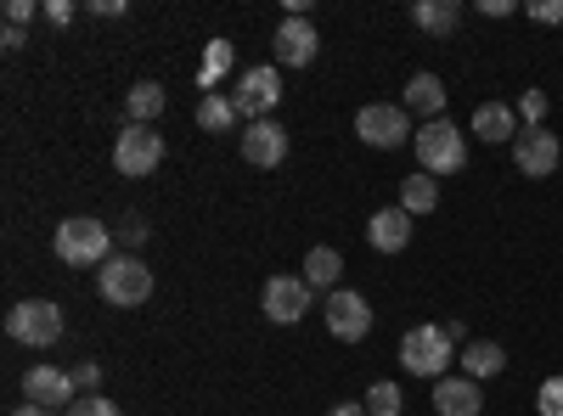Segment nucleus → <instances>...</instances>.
Here are the masks:
<instances>
[{"label":"nucleus","instance_id":"obj_1","mask_svg":"<svg viewBox=\"0 0 563 416\" xmlns=\"http://www.w3.org/2000/svg\"><path fill=\"white\" fill-rule=\"evenodd\" d=\"M52 248H57V259L74 265V270H85V265H97V270H102V265L113 259V225L90 220V214H74V220L57 225Z\"/></svg>","mask_w":563,"mask_h":416},{"label":"nucleus","instance_id":"obj_2","mask_svg":"<svg viewBox=\"0 0 563 416\" xmlns=\"http://www.w3.org/2000/svg\"><path fill=\"white\" fill-rule=\"evenodd\" d=\"M68 321H63V304L57 299H23L7 310V338L12 344H29V349H52L63 344Z\"/></svg>","mask_w":563,"mask_h":416},{"label":"nucleus","instance_id":"obj_3","mask_svg":"<svg viewBox=\"0 0 563 416\" xmlns=\"http://www.w3.org/2000/svg\"><path fill=\"white\" fill-rule=\"evenodd\" d=\"M411 147H417V164H422V175H434V180H445V175L467 169V135H462L451 119L422 124Z\"/></svg>","mask_w":563,"mask_h":416},{"label":"nucleus","instance_id":"obj_4","mask_svg":"<svg viewBox=\"0 0 563 416\" xmlns=\"http://www.w3.org/2000/svg\"><path fill=\"white\" fill-rule=\"evenodd\" d=\"M451 360H456V344L445 338V327H411L400 338V366L411 378L440 383V378H451Z\"/></svg>","mask_w":563,"mask_h":416},{"label":"nucleus","instance_id":"obj_5","mask_svg":"<svg viewBox=\"0 0 563 416\" xmlns=\"http://www.w3.org/2000/svg\"><path fill=\"white\" fill-rule=\"evenodd\" d=\"M97 288L113 310H135V304H147L153 299V270L141 265L135 254H113L102 270H97Z\"/></svg>","mask_w":563,"mask_h":416},{"label":"nucleus","instance_id":"obj_6","mask_svg":"<svg viewBox=\"0 0 563 416\" xmlns=\"http://www.w3.org/2000/svg\"><path fill=\"white\" fill-rule=\"evenodd\" d=\"M355 135H361L366 147H378V153H395V147L417 142L411 113H406V108H395V102H366V108L355 113Z\"/></svg>","mask_w":563,"mask_h":416},{"label":"nucleus","instance_id":"obj_7","mask_svg":"<svg viewBox=\"0 0 563 416\" xmlns=\"http://www.w3.org/2000/svg\"><path fill=\"white\" fill-rule=\"evenodd\" d=\"M158 164H164V135L153 124H124L119 142H113V169L141 180V175H153Z\"/></svg>","mask_w":563,"mask_h":416},{"label":"nucleus","instance_id":"obj_8","mask_svg":"<svg viewBox=\"0 0 563 416\" xmlns=\"http://www.w3.org/2000/svg\"><path fill=\"white\" fill-rule=\"evenodd\" d=\"M310 304H316V288L305 282V276H271V282H265V315L276 321V327L305 321Z\"/></svg>","mask_w":563,"mask_h":416},{"label":"nucleus","instance_id":"obj_9","mask_svg":"<svg viewBox=\"0 0 563 416\" xmlns=\"http://www.w3.org/2000/svg\"><path fill=\"white\" fill-rule=\"evenodd\" d=\"M231 102H238V119H249V124L271 119V108L282 102V74L276 68H249L238 79V90H231Z\"/></svg>","mask_w":563,"mask_h":416},{"label":"nucleus","instance_id":"obj_10","mask_svg":"<svg viewBox=\"0 0 563 416\" xmlns=\"http://www.w3.org/2000/svg\"><path fill=\"white\" fill-rule=\"evenodd\" d=\"M327 333H333L339 344H361V338L372 333V304H366L355 288L327 293Z\"/></svg>","mask_w":563,"mask_h":416},{"label":"nucleus","instance_id":"obj_11","mask_svg":"<svg viewBox=\"0 0 563 416\" xmlns=\"http://www.w3.org/2000/svg\"><path fill=\"white\" fill-rule=\"evenodd\" d=\"M512 164H519V175H530V180H547L563 164V142L552 130H519V142H512Z\"/></svg>","mask_w":563,"mask_h":416},{"label":"nucleus","instance_id":"obj_12","mask_svg":"<svg viewBox=\"0 0 563 416\" xmlns=\"http://www.w3.org/2000/svg\"><path fill=\"white\" fill-rule=\"evenodd\" d=\"M23 400L45 405V411H68L79 400V383H74V372H63V366H34V372L23 378Z\"/></svg>","mask_w":563,"mask_h":416},{"label":"nucleus","instance_id":"obj_13","mask_svg":"<svg viewBox=\"0 0 563 416\" xmlns=\"http://www.w3.org/2000/svg\"><path fill=\"white\" fill-rule=\"evenodd\" d=\"M276 63L282 68H310L316 63V52H321V34L310 29V18H282V29H276Z\"/></svg>","mask_w":563,"mask_h":416},{"label":"nucleus","instance_id":"obj_14","mask_svg":"<svg viewBox=\"0 0 563 416\" xmlns=\"http://www.w3.org/2000/svg\"><path fill=\"white\" fill-rule=\"evenodd\" d=\"M243 158H249L254 169H276L282 158H288V130H282L276 119L249 124V130H243Z\"/></svg>","mask_w":563,"mask_h":416},{"label":"nucleus","instance_id":"obj_15","mask_svg":"<svg viewBox=\"0 0 563 416\" xmlns=\"http://www.w3.org/2000/svg\"><path fill=\"white\" fill-rule=\"evenodd\" d=\"M434 411L440 416H479L485 411V389L474 378H440L434 383Z\"/></svg>","mask_w":563,"mask_h":416},{"label":"nucleus","instance_id":"obj_16","mask_svg":"<svg viewBox=\"0 0 563 416\" xmlns=\"http://www.w3.org/2000/svg\"><path fill=\"white\" fill-rule=\"evenodd\" d=\"M366 243L378 248V254H400L406 243H411V214L395 203V209H378L366 220Z\"/></svg>","mask_w":563,"mask_h":416},{"label":"nucleus","instance_id":"obj_17","mask_svg":"<svg viewBox=\"0 0 563 416\" xmlns=\"http://www.w3.org/2000/svg\"><path fill=\"white\" fill-rule=\"evenodd\" d=\"M519 130H525V124H519V113H512L507 102H479V108H474V135H479V142H490V147H496V142L512 147V142H519Z\"/></svg>","mask_w":563,"mask_h":416},{"label":"nucleus","instance_id":"obj_18","mask_svg":"<svg viewBox=\"0 0 563 416\" xmlns=\"http://www.w3.org/2000/svg\"><path fill=\"white\" fill-rule=\"evenodd\" d=\"M406 113H422V119H445V79L440 74H411L406 79V102H400Z\"/></svg>","mask_w":563,"mask_h":416},{"label":"nucleus","instance_id":"obj_19","mask_svg":"<svg viewBox=\"0 0 563 416\" xmlns=\"http://www.w3.org/2000/svg\"><path fill=\"white\" fill-rule=\"evenodd\" d=\"M456 360H462V378H474V383H490V378H501V372H507V349H501V344H490V338H474Z\"/></svg>","mask_w":563,"mask_h":416},{"label":"nucleus","instance_id":"obj_20","mask_svg":"<svg viewBox=\"0 0 563 416\" xmlns=\"http://www.w3.org/2000/svg\"><path fill=\"white\" fill-rule=\"evenodd\" d=\"M411 23H417L422 34L445 40V34H456V23H462V7H456V0H417V7H411Z\"/></svg>","mask_w":563,"mask_h":416},{"label":"nucleus","instance_id":"obj_21","mask_svg":"<svg viewBox=\"0 0 563 416\" xmlns=\"http://www.w3.org/2000/svg\"><path fill=\"white\" fill-rule=\"evenodd\" d=\"M164 108H169V90H164V85H153V79L130 85V97H124V113H130V124H153Z\"/></svg>","mask_w":563,"mask_h":416},{"label":"nucleus","instance_id":"obj_22","mask_svg":"<svg viewBox=\"0 0 563 416\" xmlns=\"http://www.w3.org/2000/svg\"><path fill=\"white\" fill-rule=\"evenodd\" d=\"M400 209H406L411 220H417V214H434V209H440V180L422 175V169L406 175V180H400Z\"/></svg>","mask_w":563,"mask_h":416},{"label":"nucleus","instance_id":"obj_23","mask_svg":"<svg viewBox=\"0 0 563 416\" xmlns=\"http://www.w3.org/2000/svg\"><path fill=\"white\" fill-rule=\"evenodd\" d=\"M339 276H344L339 248H310V254H305V282H310L316 293H339Z\"/></svg>","mask_w":563,"mask_h":416},{"label":"nucleus","instance_id":"obj_24","mask_svg":"<svg viewBox=\"0 0 563 416\" xmlns=\"http://www.w3.org/2000/svg\"><path fill=\"white\" fill-rule=\"evenodd\" d=\"M231 63H238V45H231V40H209V45H203V68H198V85L209 90V97H214V85L231 74Z\"/></svg>","mask_w":563,"mask_h":416},{"label":"nucleus","instance_id":"obj_25","mask_svg":"<svg viewBox=\"0 0 563 416\" xmlns=\"http://www.w3.org/2000/svg\"><path fill=\"white\" fill-rule=\"evenodd\" d=\"M198 124H203L209 135L231 130V124H238V102H231V97H220V90H214V97H203V102H198Z\"/></svg>","mask_w":563,"mask_h":416},{"label":"nucleus","instance_id":"obj_26","mask_svg":"<svg viewBox=\"0 0 563 416\" xmlns=\"http://www.w3.org/2000/svg\"><path fill=\"white\" fill-rule=\"evenodd\" d=\"M547 108H552V102H547V90H536V85L525 90L519 102H512V113H519L525 130H547Z\"/></svg>","mask_w":563,"mask_h":416},{"label":"nucleus","instance_id":"obj_27","mask_svg":"<svg viewBox=\"0 0 563 416\" xmlns=\"http://www.w3.org/2000/svg\"><path fill=\"white\" fill-rule=\"evenodd\" d=\"M366 411H372V416H400V411H406V394H400L395 383H372V389H366Z\"/></svg>","mask_w":563,"mask_h":416},{"label":"nucleus","instance_id":"obj_28","mask_svg":"<svg viewBox=\"0 0 563 416\" xmlns=\"http://www.w3.org/2000/svg\"><path fill=\"white\" fill-rule=\"evenodd\" d=\"M63 416H124V411H119L113 400H102V394H85V400H74Z\"/></svg>","mask_w":563,"mask_h":416},{"label":"nucleus","instance_id":"obj_29","mask_svg":"<svg viewBox=\"0 0 563 416\" xmlns=\"http://www.w3.org/2000/svg\"><path fill=\"white\" fill-rule=\"evenodd\" d=\"M113 237H119L124 248H141V243H147V220H141V214H124V220L113 225Z\"/></svg>","mask_w":563,"mask_h":416},{"label":"nucleus","instance_id":"obj_30","mask_svg":"<svg viewBox=\"0 0 563 416\" xmlns=\"http://www.w3.org/2000/svg\"><path fill=\"white\" fill-rule=\"evenodd\" d=\"M536 411H541V416H563V378H547V383H541Z\"/></svg>","mask_w":563,"mask_h":416},{"label":"nucleus","instance_id":"obj_31","mask_svg":"<svg viewBox=\"0 0 563 416\" xmlns=\"http://www.w3.org/2000/svg\"><path fill=\"white\" fill-rule=\"evenodd\" d=\"M525 18L552 29V23H563V0H530V7H525Z\"/></svg>","mask_w":563,"mask_h":416},{"label":"nucleus","instance_id":"obj_32","mask_svg":"<svg viewBox=\"0 0 563 416\" xmlns=\"http://www.w3.org/2000/svg\"><path fill=\"white\" fill-rule=\"evenodd\" d=\"M74 383H79V394H97V383H102V366H97V360H79Z\"/></svg>","mask_w":563,"mask_h":416},{"label":"nucleus","instance_id":"obj_33","mask_svg":"<svg viewBox=\"0 0 563 416\" xmlns=\"http://www.w3.org/2000/svg\"><path fill=\"white\" fill-rule=\"evenodd\" d=\"M45 18H52L57 29H68L74 23V0H45Z\"/></svg>","mask_w":563,"mask_h":416},{"label":"nucleus","instance_id":"obj_34","mask_svg":"<svg viewBox=\"0 0 563 416\" xmlns=\"http://www.w3.org/2000/svg\"><path fill=\"white\" fill-rule=\"evenodd\" d=\"M29 18H34V0H7V23L12 29H23Z\"/></svg>","mask_w":563,"mask_h":416},{"label":"nucleus","instance_id":"obj_35","mask_svg":"<svg viewBox=\"0 0 563 416\" xmlns=\"http://www.w3.org/2000/svg\"><path fill=\"white\" fill-rule=\"evenodd\" d=\"M90 12H97V18H124L130 0H90Z\"/></svg>","mask_w":563,"mask_h":416},{"label":"nucleus","instance_id":"obj_36","mask_svg":"<svg viewBox=\"0 0 563 416\" xmlns=\"http://www.w3.org/2000/svg\"><path fill=\"white\" fill-rule=\"evenodd\" d=\"M479 12L485 18H512V12H525V7H512V0H479Z\"/></svg>","mask_w":563,"mask_h":416},{"label":"nucleus","instance_id":"obj_37","mask_svg":"<svg viewBox=\"0 0 563 416\" xmlns=\"http://www.w3.org/2000/svg\"><path fill=\"white\" fill-rule=\"evenodd\" d=\"M327 416H372V411H366V400H344V405H333Z\"/></svg>","mask_w":563,"mask_h":416},{"label":"nucleus","instance_id":"obj_38","mask_svg":"<svg viewBox=\"0 0 563 416\" xmlns=\"http://www.w3.org/2000/svg\"><path fill=\"white\" fill-rule=\"evenodd\" d=\"M0 45H7V52H23V45H29V34H23V29H12V23H7V34H0Z\"/></svg>","mask_w":563,"mask_h":416},{"label":"nucleus","instance_id":"obj_39","mask_svg":"<svg viewBox=\"0 0 563 416\" xmlns=\"http://www.w3.org/2000/svg\"><path fill=\"white\" fill-rule=\"evenodd\" d=\"M445 338H451L456 349H467V344H474V338H467V327H462V321H445Z\"/></svg>","mask_w":563,"mask_h":416},{"label":"nucleus","instance_id":"obj_40","mask_svg":"<svg viewBox=\"0 0 563 416\" xmlns=\"http://www.w3.org/2000/svg\"><path fill=\"white\" fill-rule=\"evenodd\" d=\"M12 416H52V411H45V405H18Z\"/></svg>","mask_w":563,"mask_h":416}]
</instances>
